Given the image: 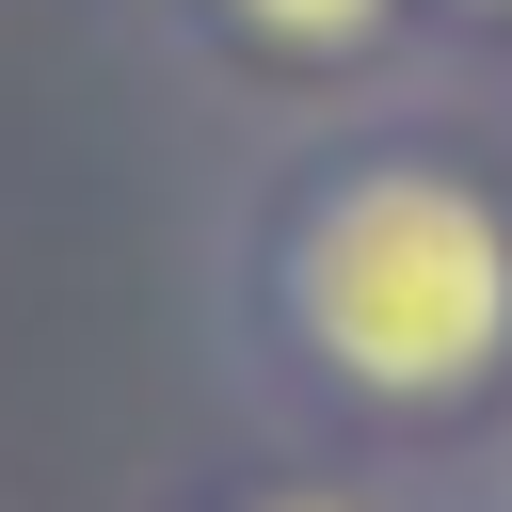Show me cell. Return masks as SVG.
<instances>
[{
	"label": "cell",
	"instance_id": "6da1fadb",
	"mask_svg": "<svg viewBox=\"0 0 512 512\" xmlns=\"http://www.w3.org/2000/svg\"><path fill=\"white\" fill-rule=\"evenodd\" d=\"M224 368L304 464H448L512 432V144L464 112H352L240 176Z\"/></svg>",
	"mask_w": 512,
	"mask_h": 512
},
{
	"label": "cell",
	"instance_id": "7a4b0ae2",
	"mask_svg": "<svg viewBox=\"0 0 512 512\" xmlns=\"http://www.w3.org/2000/svg\"><path fill=\"white\" fill-rule=\"evenodd\" d=\"M416 0H192V32L256 80H384Z\"/></svg>",
	"mask_w": 512,
	"mask_h": 512
},
{
	"label": "cell",
	"instance_id": "3957f363",
	"mask_svg": "<svg viewBox=\"0 0 512 512\" xmlns=\"http://www.w3.org/2000/svg\"><path fill=\"white\" fill-rule=\"evenodd\" d=\"M208 512H400V496H384V480H352V464H304V448H288V464H240Z\"/></svg>",
	"mask_w": 512,
	"mask_h": 512
},
{
	"label": "cell",
	"instance_id": "277c9868",
	"mask_svg": "<svg viewBox=\"0 0 512 512\" xmlns=\"http://www.w3.org/2000/svg\"><path fill=\"white\" fill-rule=\"evenodd\" d=\"M448 16H480V32H496V16H512V0H448Z\"/></svg>",
	"mask_w": 512,
	"mask_h": 512
},
{
	"label": "cell",
	"instance_id": "5b68a950",
	"mask_svg": "<svg viewBox=\"0 0 512 512\" xmlns=\"http://www.w3.org/2000/svg\"><path fill=\"white\" fill-rule=\"evenodd\" d=\"M496 512H512V496H496Z\"/></svg>",
	"mask_w": 512,
	"mask_h": 512
}]
</instances>
